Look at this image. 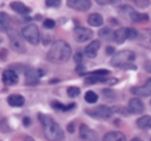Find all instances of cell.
<instances>
[{"mask_svg": "<svg viewBox=\"0 0 151 141\" xmlns=\"http://www.w3.org/2000/svg\"><path fill=\"white\" fill-rule=\"evenodd\" d=\"M71 56V48L70 45L63 40H55L51 46L47 59L54 64H61L69 60Z\"/></svg>", "mask_w": 151, "mask_h": 141, "instance_id": "1", "label": "cell"}, {"mask_svg": "<svg viewBox=\"0 0 151 141\" xmlns=\"http://www.w3.org/2000/svg\"><path fill=\"white\" fill-rule=\"evenodd\" d=\"M37 118L44 128V136L48 141H62L64 139V131L51 116L38 113Z\"/></svg>", "mask_w": 151, "mask_h": 141, "instance_id": "2", "label": "cell"}, {"mask_svg": "<svg viewBox=\"0 0 151 141\" xmlns=\"http://www.w3.org/2000/svg\"><path fill=\"white\" fill-rule=\"evenodd\" d=\"M136 59V53L132 50H122L117 52L112 57L111 65L113 67L122 69H137V67L134 64Z\"/></svg>", "mask_w": 151, "mask_h": 141, "instance_id": "3", "label": "cell"}, {"mask_svg": "<svg viewBox=\"0 0 151 141\" xmlns=\"http://www.w3.org/2000/svg\"><path fill=\"white\" fill-rule=\"evenodd\" d=\"M85 113L95 119H109L114 113L113 108L107 105H99L96 107L88 108L85 110Z\"/></svg>", "mask_w": 151, "mask_h": 141, "instance_id": "4", "label": "cell"}, {"mask_svg": "<svg viewBox=\"0 0 151 141\" xmlns=\"http://www.w3.org/2000/svg\"><path fill=\"white\" fill-rule=\"evenodd\" d=\"M9 38V46L11 49L14 52L18 53V54H24V53L27 52V49H26L25 43H24V38L19 34L15 30H9L7 32Z\"/></svg>", "mask_w": 151, "mask_h": 141, "instance_id": "5", "label": "cell"}, {"mask_svg": "<svg viewBox=\"0 0 151 141\" xmlns=\"http://www.w3.org/2000/svg\"><path fill=\"white\" fill-rule=\"evenodd\" d=\"M22 36L30 45L37 46L40 40V32L36 24H29L22 29Z\"/></svg>", "mask_w": 151, "mask_h": 141, "instance_id": "6", "label": "cell"}, {"mask_svg": "<svg viewBox=\"0 0 151 141\" xmlns=\"http://www.w3.org/2000/svg\"><path fill=\"white\" fill-rule=\"evenodd\" d=\"M25 75V85L27 86H35L40 83V77L45 76V72L40 69H34L31 67H26L24 71Z\"/></svg>", "mask_w": 151, "mask_h": 141, "instance_id": "7", "label": "cell"}, {"mask_svg": "<svg viewBox=\"0 0 151 141\" xmlns=\"http://www.w3.org/2000/svg\"><path fill=\"white\" fill-rule=\"evenodd\" d=\"M120 13L127 15L128 18H129L132 22H136V23L149 21V16L147 15V14L138 13V12L134 11L132 7H129V5H127V4L122 5V7H120Z\"/></svg>", "mask_w": 151, "mask_h": 141, "instance_id": "8", "label": "cell"}, {"mask_svg": "<svg viewBox=\"0 0 151 141\" xmlns=\"http://www.w3.org/2000/svg\"><path fill=\"white\" fill-rule=\"evenodd\" d=\"M92 36H93V31L87 27L77 26L73 29V38H75V40L80 43V44L91 40Z\"/></svg>", "mask_w": 151, "mask_h": 141, "instance_id": "9", "label": "cell"}, {"mask_svg": "<svg viewBox=\"0 0 151 141\" xmlns=\"http://www.w3.org/2000/svg\"><path fill=\"white\" fill-rule=\"evenodd\" d=\"M84 83L86 85L91 84H108L110 86L115 85L118 83V79L116 78H107V77L103 76H88L85 78Z\"/></svg>", "mask_w": 151, "mask_h": 141, "instance_id": "10", "label": "cell"}, {"mask_svg": "<svg viewBox=\"0 0 151 141\" xmlns=\"http://www.w3.org/2000/svg\"><path fill=\"white\" fill-rule=\"evenodd\" d=\"M79 135H80V138L84 141H99V137L97 133L85 124H80Z\"/></svg>", "mask_w": 151, "mask_h": 141, "instance_id": "11", "label": "cell"}, {"mask_svg": "<svg viewBox=\"0 0 151 141\" xmlns=\"http://www.w3.org/2000/svg\"><path fill=\"white\" fill-rule=\"evenodd\" d=\"M66 5L77 12H87L91 9L92 2L89 0H68L66 1Z\"/></svg>", "mask_w": 151, "mask_h": 141, "instance_id": "12", "label": "cell"}, {"mask_svg": "<svg viewBox=\"0 0 151 141\" xmlns=\"http://www.w3.org/2000/svg\"><path fill=\"white\" fill-rule=\"evenodd\" d=\"M2 82L6 86H12L16 85L19 82V76L17 74V71L14 69H6L2 73Z\"/></svg>", "mask_w": 151, "mask_h": 141, "instance_id": "13", "label": "cell"}, {"mask_svg": "<svg viewBox=\"0 0 151 141\" xmlns=\"http://www.w3.org/2000/svg\"><path fill=\"white\" fill-rule=\"evenodd\" d=\"M130 93L136 97H150L151 95V78L147 79L143 86H136L130 89Z\"/></svg>", "mask_w": 151, "mask_h": 141, "instance_id": "14", "label": "cell"}, {"mask_svg": "<svg viewBox=\"0 0 151 141\" xmlns=\"http://www.w3.org/2000/svg\"><path fill=\"white\" fill-rule=\"evenodd\" d=\"M127 110H128V113L141 114V113H143L145 110L144 103H143L139 98H132V99L129 100V102H128Z\"/></svg>", "mask_w": 151, "mask_h": 141, "instance_id": "15", "label": "cell"}, {"mask_svg": "<svg viewBox=\"0 0 151 141\" xmlns=\"http://www.w3.org/2000/svg\"><path fill=\"white\" fill-rule=\"evenodd\" d=\"M138 42L140 45H142L144 48L151 49V29H143L141 32H139Z\"/></svg>", "mask_w": 151, "mask_h": 141, "instance_id": "16", "label": "cell"}, {"mask_svg": "<svg viewBox=\"0 0 151 141\" xmlns=\"http://www.w3.org/2000/svg\"><path fill=\"white\" fill-rule=\"evenodd\" d=\"M101 49V42L97 40H92L88 46L85 48L84 55H86L88 58H95L97 56L99 50Z\"/></svg>", "mask_w": 151, "mask_h": 141, "instance_id": "17", "label": "cell"}, {"mask_svg": "<svg viewBox=\"0 0 151 141\" xmlns=\"http://www.w3.org/2000/svg\"><path fill=\"white\" fill-rule=\"evenodd\" d=\"M11 9H13L15 13L19 14L21 16H26L27 17L29 14H31L32 9L30 7H28L27 5H25L21 1H13L11 3Z\"/></svg>", "mask_w": 151, "mask_h": 141, "instance_id": "18", "label": "cell"}, {"mask_svg": "<svg viewBox=\"0 0 151 141\" xmlns=\"http://www.w3.org/2000/svg\"><path fill=\"white\" fill-rule=\"evenodd\" d=\"M51 107H52L54 110H56V111L69 112V111H71V110H73V109L77 108V104L70 103V104H68V105H64V104H62L61 102L54 100V101L51 102Z\"/></svg>", "mask_w": 151, "mask_h": 141, "instance_id": "19", "label": "cell"}, {"mask_svg": "<svg viewBox=\"0 0 151 141\" xmlns=\"http://www.w3.org/2000/svg\"><path fill=\"white\" fill-rule=\"evenodd\" d=\"M7 104L11 107H22L25 105V98L19 93H13L7 98Z\"/></svg>", "mask_w": 151, "mask_h": 141, "instance_id": "20", "label": "cell"}, {"mask_svg": "<svg viewBox=\"0 0 151 141\" xmlns=\"http://www.w3.org/2000/svg\"><path fill=\"white\" fill-rule=\"evenodd\" d=\"M128 40V34H127V27L126 28H119V29L115 30L113 33V40L118 45H121Z\"/></svg>", "mask_w": 151, "mask_h": 141, "instance_id": "21", "label": "cell"}, {"mask_svg": "<svg viewBox=\"0 0 151 141\" xmlns=\"http://www.w3.org/2000/svg\"><path fill=\"white\" fill-rule=\"evenodd\" d=\"M103 141H126V136L119 131L109 132L104 136Z\"/></svg>", "mask_w": 151, "mask_h": 141, "instance_id": "22", "label": "cell"}, {"mask_svg": "<svg viewBox=\"0 0 151 141\" xmlns=\"http://www.w3.org/2000/svg\"><path fill=\"white\" fill-rule=\"evenodd\" d=\"M12 27V20L9 16L4 12L0 13V29L1 31H7L9 32Z\"/></svg>", "mask_w": 151, "mask_h": 141, "instance_id": "23", "label": "cell"}, {"mask_svg": "<svg viewBox=\"0 0 151 141\" xmlns=\"http://www.w3.org/2000/svg\"><path fill=\"white\" fill-rule=\"evenodd\" d=\"M88 24L92 27H101L104 24V18L101 14L99 13H93L89 15L88 20H87Z\"/></svg>", "mask_w": 151, "mask_h": 141, "instance_id": "24", "label": "cell"}, {"mask_svg": "<svg viewBox=\"0 0 151 141\" xmlns=\"http://www.w3.org/2000/svg\"><path fill=\"white\" fill-rule=\"evenodd\" d=\"M137 126L142 130H148L151 129V116L144 115L137 119Z\"/></svg>", "mask_w": 151, "mask_h": 141, "instance_id": "25", "label": "cell"}, {"mask_svg": "<svg viewBox=\"0 0 151 141\" xmlns=\"http://www.w3.org/2000/svg\"><path fill=\"white\" fill-rule=\"evenodd\" d=\"M110 74L109 69H94L92 72H85L83 74H81L80 76H84V77H88V76H103L106 77L107 75Z\"/></svg>", "mask_w": 151, "mask_h": 141, "instance_id": "26", "label": "cell"}, {"mask_svg": "<svg viewBox=\"0 0 151 141\" xmlns=\"http://www.w3.org/2000/svg\"><path fill=\"white\" fill-rule=\"evenodd\" d=\"M84 99L88 104H95L97 101H99V95H97V93H94L93 90H88L85 93Z\"/></svg>", "mask_w": 151, "mask_h": 141, "instance_id": "27", "label": "cell"}, {"mask_svg": "<svg viewBox=\"0 0 151 141\" xmlns=\"http://www.w3.org/2000/svg\"><path fill=\"white\" fill-rule=\"evenodd\" d=\"M113 33H114V32L112 31L110 28L105 27V28H103L101 30H99V38H104V40H110V38H113Z\"/></svg>", "mask_w": 151, "mask_h": 141, "instance_id": "28", "label": "cell"}, {"mask_svg": "<svg viewBox=\"0 0 151 141\" xmlns=\"http://www.w3.org/2000/svg\"><path fill=\"white\" fill-rule=\"evenodd\" d=\"M67 95L69 98H77L78 95H80L81 93V89L78 86H69L66 89Z\"/></svg>", "mask_w": 151, "mask_h": 141, "instance_id": "29", "label": "cell"}, {"mask_svg": "<svg viewBox=\"0 0 151 141\" xmlns=\"http://www.w3.org/2000/svg\"><path fill=\"white\" fill-rule=\"evenodd\" d=\"M0 130L2 133H7L11 131V128L9 126V121L6 118H2V120L0 121Z\"/></svg>", "mask_w": 151, "mask_h": 141, "instance_id": "30", "label": "cell"}, {"mask_svg": "<svg viewBox=\"0 0 151 141\" xmlns=\"http://www.w3.org/2000/svg\"><path fill=\"white\" fill-rule=\"evenodd\" d=\"M42 25H44V27L46 29H53L55 27V25H56V23H55V21L53 19H46L42 22Z\"/></svg>", "mask_w": 151, "mask_h": 141, "instance_id": "31", "label": "cell"}, {"mask_svg": "<svg viewBox=\"0 0 151 141\" xmlns=\"http://www.w3.org/2000/svg\"><path fill=\"white\" fill-rule=\"evenodd\" d=\"M83 58H84V54L82 52H77L73 55V61L77 63V65L82 64L83 62Z\"/></svg>", "mask_w": 151, "mask_h": 141, "instance_id": "32", "label": "cell"}, {"mask_svg": "<svg viewBox=\"0 0 151 141\" xmlns=\"http://www.w3.org/2000/svg\"><path fill=\"white\" fill-rule=\"evenodd\" d=\"M46 5L48 7H59L61 5V1L60 0H47L46 1Z\"/></svg>", "mask_w": 151, "mask_h": 141, "instance_id": "33", "label": "cell"}, {"mask_svg": "<svg viewBox=\"0 0 151 141\" xmlns=\"http://www.w3.org/2000/svg\"><path fill=\"white\" fill-rule=\"evenodd\" d=\"M150 1H147V0L146 1H134V4H136L140 9H146L150 5Z\"/></svg>", "mask_w": 151, "mask_h": 141, "instance_id": "34", "label": "cell"}, {"mask_svg": "<svg viewBox=\"0 0 151 141\" xmlns=\"http://www.w3.org/2000/svg\"><path fill=\"white\" fill-rule=\"evenodd\" d=\"M103 93L105 97L107 98H110V97H115V93H114V91L112 90L111 88H106L103 90Z\"/></svg>", "mask_w": 151, "mask_h": 141, "instance_id": "35", "label": "cell"}, {"mask_svg": "<svg viewBox=\"0 0 151 141\" xmlns=\"http://www.w3.org/2000/svg\"><path fill=\"white\" fill-rule=\"evenodd\" d=\"M113 110L120 114H123V115H126V113H128V110L122 107H115V108H113Z\"/></svg>", "mask_w": 151, "mask_h": 141, "instance_id": "36", "label": "cell"}, {"mask_svg": "<svg viewBox=\"0 0 151 141\" xmlns=\"http://www.w3.org/2000/svg\"><path fill=\"white\" fill-rule=\"evenodd\" d=\"M106 54L107 55H115L116 53H115V49H114V47H112V46H108L107 48H106Z\"/></svg>", "mask_w": 151, "mask_h": 141, "instance_id": "37", "label": "cell"}, {"mask_svg": "<svg viewBox=\"0 0 151 141\" xmlns=\"http://www.w3.org/2000/svg\"><path fill=\"white\" fill-rule=\"evenodd\" d=\"M144 69L147 73H151V60H146L144 62Z\"/></svg>", "mask_w": 151, "mask_h": 141, "instance_id": "38", "label": "cell"}, {"mask_svg": "<svg viewBox=\"0 0 151 141\" xmlns=\"http://www.w3.org/2000/svg\"><path fill=\"white\" fill-rule=\"evenodd\" d=\"M67 132L70 133V134H73V133H75V122L71 121L69 122L68 124H67Z\"/></svg>", "mask_w": 151, "mask_h": 141, "instance_id": "39", "label": "cell"}, {"mask_svg": "<svg viewBox=\"0 0 151 141\" xmlns=\"http://www.w3.org/2000/svg\"><path fill=\"white\" fill-rule=\"evenodd\" d=\"M97 4L99 5H107V4H116L117 1H101V0H97Z\"/></svg>", "mask_w": 151, "mask_h": 141, "instance_id": "40", "label": "cell"}, {"mask_svg": "<svg viewBox=\"0 0 151 141\" xmlns=\"http://www.w3.org/2000/svg\"><path fill=\"white\" fill-rule=\"evenodd\" d=\"M0 57H1V59H2L3 61L6 60V57H7V50L6 49H1V51H0Z\"/></svg>", "mask_w": 151, "mask_h": 141, "instance_id": "41", "label": "cell"}, {"mask_svg": "<svg viewBox=\"0 0 151 141\" xmlns=\"http://www.w3.org/2000/svg\"><path fill=\"white\" fill-rule=\"evenodd\" d=\"M31 124V118L30 117H24L23 118V126L24 127H29Z\"/></svg>", "mask_w": 151, "mask_h": 141, "instance_id": "42", "label": "cell"}, {"mask_svg": "<svg viewBox=\"0 0 151 141\" xmlns=\"http://www.w3.org/2000/svg\"><path fill=\"white\" fill-rule=\"evenodd\" d=\"M23 141H35V140H34V139L32 138L31 136H28V135H26V136L24 137Z\"/></svg>", "mask_w": 151, "mask_h": 141, "instance_id": "43", "label": "cell"}, {"mask_svg": "<svg viewBox=\"0 0 151 141\" xmlns=\"http://www.w3.org/2000/svg\"><path fill=\"white\" fill-rule=\"evenodd\" d=\"M59 79H53L52 81H49V83H51V84H52V83H57V82H59Z\"/></svg>", "mask_w": 151, "mask_h": 141, "instance_id": "44", "label": "cell"}, {"mask_svg": "<svg viewBox=\"0 0 151 141\" xmlns=\"http://www.w3.org/2000/svg\"><path fill=\"white\" fill-rule=\"evenodd\" d=\"M130 141H143L141 138H139V137H134V138H132Z\"/></svg>", "mask_w": 151, "mask_h": 141, "instance_id": "45", "label": "cell"}, {"mask_svg": "<svg viewBox=\"0 0 151 141\" xmlns=\"http://www.w3.org/2000/svg\"><path fill=\"white\" fill-rule=\"evenodd\" d=\"M111 21H113V22H112V24H113V25H117V24H118V21H117V20H115V19H111Z\"/></svg>", "mask_w": 151, "mask_h": 141, "instance_id": "46", "label": "cell"}, {"mask_svg": "<svg viewBox=\"0 0 151 141\" xmlns=\"http://www.w3.org/2000/svg\"><path fill=\"white\" fill-rule=\"evenodd\" d=\"M150 104H151V101H150Z\"/></svg>", "mask_w": 151, "mask_h": 141, "instance_id": "47", "label": "cell"}, {"mask_svg": "<svg viewBox=\"0 0 151 141\" xmlns=\"http://www.w3.org/2000/svg\"><path fill=\"white\" fill-rule=\"evenodd\" d=\"M150 141H151V139H150Z\"/></svg>", "mask_w": 151, "mask_h": 141, "instance_id": "48", "label": "cell"}]
</instances>
